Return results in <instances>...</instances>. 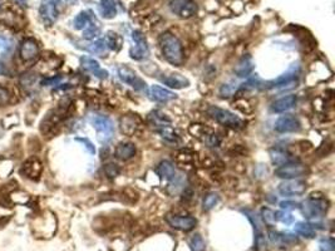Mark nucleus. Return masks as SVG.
<instances>
[{
    "mask_svg": "<svg viewBox=\"0 0 335 251\" xmlns=\"http://www.w3.org/2000/svg\"><path fill=\"white\" fill-rule=\"evenodd\" d=\"M158 43H160L163 57L170 64L175 67H181L183 64V47L177 37L173 35L170 31H165L158 38Z\"/></svg>",
    "mask_w": 335,
    "mask_h": 251,
    "instance_id": "nucleus-1",
    "label": "nucleus"
},
{
    "mask_svg": "<svg viewBox=\"0 0 335 251\" xmlns=\"http://www.w3.org/2000/svg\"><path fill=\"white\" fill-rule=\"evenodd\" d=\"M329 208V202L325 197L315 196L311 194L309 199L305 200L302 205V212L308 220H316L323 218Z\"/></svg>",
    "mask_w": 335,
    "mask_h": 251,
    "instance_id": "nucleus-2",
    "label": "nucleus"
},
{
    "mask_svg": "<svg viewBox=\"0 0 335 251\" xmlns=\"http://www.w3.org/2000/svg\"><path fill=\"white\" fill-rule=\"evenodd\" d=\"M207 115L217 123H220V125L225 127H229V128L241 129L244 128L245 126V122L239 116L230 112V111L217 107V105H210V107L207 108Z\"/></svg>",
    "mask_w": 335,
    "mask_h": 251,
    "instance_id": "nucleus-3",
    "label": "nucleus"
},
{
    "mask_svg": "<svg viewBox=\"0 0 335 251\" xmlns=\"http://www.w3.org/2000/svg\"><path fill=\"white\" fill-rule=\"evenodd\" d=\"M91 122L92 125H93L94 129L97 131L99 141L105 144V142L112 139L113 134H115V123L112 122V120H110L109 117L96 115L91 118Z\"/></svg>",
    "mask_w": 335,
    "mask_h": 251,
    "instance_id": "nucleus-4",
    "label": "nucleus"
},
{
    "mask_svg": "<svg viewBox=\"0 0 335 251\" xmlns=\"http://www.w3.org/2000/svg\"><path fill=\"white\" fill-rule=\"evenodd\" d=\"M168 8L172 14L182 19H190L199 12V5L195 0H170Z\"/></svg>",
    "mask_w": 335,
    "mask_h": 251,
    "instance_id": "nucleus-5",
    "label": "nucleus"
},
{
    "mask_svg": "<svg viewBox=\"0 0 335 251\" xmlns=\"http://www.w3.org/2000/svg\"><path fill=\"white\" fill-rule=\"evenodd\" d=\"M117 73L118 77H120L121 81L123 83L128 84L129 87H132L133 89L138 92H147L148 88H147V84L143 79L141 78L136 72H134L132 68H129L128 65H120L117 68Z\"/></svg>",
    "mask_w": 335,
    "mask_h": 251,
    "instance_id": "nucleus-6",
    "label": "nucleus"
},
{
    "mask_svg": "<svg viewBox=\"0 0 335 251\" xmlns=\"http://www.w3.org/2000/svg\"><path fill=\"white\" fill-rule=\"evenodd\" d=\"M308 172H309V170H308L307 166L295 161V162L286 163V165H283L276 168L275 176L284 180H297L307 175Z\"/></svg>",
    "mask_w": 335,
    "mask_h": 251,
    "instance_id": "nucleus-7",
    "label": "nucleus"
},
{
    "mask_svg": "<svg viewBox=\"0 0 335 251\" xmlns=\"http://www.w3.org/2000/svg\"><path fill=\"white\" fill-rule=\"evenodd\" d=\"M132 41H133V47L129 50V55H131L132 59L141 60L148 57V43H147L146 41V37H144L141 31H132Z\"/></svg>",
    "mask_w": 335,
    "mask_h": 251,
    "instance_id": "nucleus-8",
    "label": "nucleus"
},
{
    "mask_svg": "<svg viewBox=\"0 0 335 251\" xmlns=\"http://www.w3.org/2000/svg\"><path fill=\"white\" fill-rule=\"evenodd\" d=\"M62 0H43L39 8V15L46 25L51 26L58 19L59 4Z\"/></svg>",
    "mask_w": 335,
    "mask_h": 251,
    "instance_id": "nucleus-9",
    "label": "nucleus"
},
{
    "mask_svg": "<svg viewBox=\"0 0 335 251\" xmlns=\"http://www.w3.org/2000/svg\"><path fill=\"white\" fill-rule=\"evenodd\" d=\"M143 127V122H142L141 117L134 113H127L123 115L120 118V129L123 134L126 136H134V134L139 133Z\"/></svg>",
    "mask_w": 335,
    "mask_h": 251,
    "instance_id": "nucleus-10",
    "label": "nucleus"
},
{
    "mask_svg": "<svg viewBox=\"0 0 335 251\" xmlns=\"http://www.w3.org/2000/svg\"><path fill=\"white\" fill-rule=\"evenodd\" d=\"M166 223L172 229L184 232L191 231L197 225V220L192 216H182L176 215V213H167L166 215Z\"/></svg>",
    "mask_w": 335,
    "mask_h": 251,
    "instance_id": "nucleus-11",
    "label": "nucleus"
},
{
    "mask_svg": "<svg viewBox=\"0 0 335 251\" xmlns=\"http://www.w3.org/2000/svg\"><path fill=\"white\" fill-rule=\"evenodd\" d=\"M19 57L23 63H34L39 58V46L34 39L26 38L20 43Z\"/></svg>",
    "mask_w": 335,
    "mask_h": 251,
    "instance_id": "nucleus-12",
    "label": "nucleus"
},
{
    "mask_svg": "<svg viewBox=\"0 0 335 251\" xmlns=\"http://www.w3.org/2000/svg\"><path fill=\"white\" fill-rule=\"evenodd\" d=\"M278 191L283 196H300L307 191V184L300 180H286L279 185Z\"/></svg>",
    "mask_w": 335,
    "mask_h": 251,
    "instance_id": "nucleus-13",
    "label": "nucleus"
},
{
    "mask_svg": "<svg viewBox=\"0 0 335 251\" xmlns=\"http://www.w3.org/2000/svg\"><path fill=\"white\" fill-rule=\"evenodd\" d=\"M300 128H302V123L292 115L281 116L274 126V129L279 133H292V132L300 131Z\"/></svg>",
    "mask_w": 335,
    "mask_h": 251,
    "instance_id": "nucleus-14",
    "label": "nucleus"
},
{
    "mask_svg": "<svg viewBox=\"0 0 335 251\" xmlns=\"http://www.w3.org/2000/svg\"><path fill=\"white\" fill-rule=\"evenodd\" d=\"M81 65L84 70H87V72H89L91 75L97 77V78H99V79L108 78L107 70L103 69V68H101L99 63L97 62L96 59H93V58L84 55V57L81 58Z\"/></svg>",
    "mask_w": 335,
    "mask_h": 251,
    "instance_id": "nucleus-15",
    "label": "nucleus"
},
{
    "mask_svg": "<svg viewBox=\"0 0 335 251\" xmlns=\"http://www.w3.org/2000/svg\"><path fill=\"white\" fill-rule=\"evenodd\" d=\"M148 93V97L155 102H160V103H166L170 102V100L176 99L177 98V94L171 92L170 89H166L161 86H151L147 91Z\"/></svg>",
    "mask_w": 335,
    "mask_h": 251,
    "instance_id": "nucleus-16",
    "label": "nucleus"
},
{
    "mask_svg": "<svg viewBox=\"0 0 335 251\" xmlns=\"http://www.w3.org/2000/svg\"><path fill=\"white\" fill-rule=\"evenodd\" d=\"M269 155H270V160L271 162H273V165L278 166V167L286 165V163L297 161L291 153L287 152L286 150L280 149V147H274V149H271L269 151Z\"/></svg>",
    "mask_w": 335,
    "mask_h": 251,
    "instance_id": "nucleus-17",
    "label": "nucleus"
},
{
    "mask_svg": "<svg viewBox=\"0 0 335 251\" xmlns=\"http://www.w3.org/2000/svg\"><path fill=\"white\" fill-rule=\"evenodd\" d=\"M297 75H299V69L297 67L295 68V65L292 68H290L286 73L281 75L280 77H278L274 81H270L266 83V88H278V87H284L287 86V84L294 83L295 79L297 78Z\"/></svg>",
    "mask_w": 335,
    "mask_h": 251,
    "instance_id": "nucleus-18",
    "label": "nucleus"
},
{
    "mask_svg": "<svg viewBox=\"0 0 335 251\" xmlns=\"http://www.w3.org/2000/svg\"><path fill=\"white\" fill-rule=\"evenodd\" d=\"M160 81L162 82L165 86L170 87V88L182 89L190 86V81L186 77L178 75V73H170V75H162V77H158Z\"/></svg>",
    "mask_w": 335,
    "mask_h": 251,
    "instance_id": "nucleus-19",
    "label": "nucleus"
},
{
    "mask_svg": "<svg viewBox=\"0 0 335 251\" xmlns=\"http://www.w3.org/2000/svg\"><path fill=\"white\" fill-rule=\"evenodd\" d=\"M42 170H43V166H42L41 161H39L38 158H30V160L24 162L20 172L25 177H28V178L36 180L41 176Z\"/></svg>",
    "mask_w": 335,
    "mask_h": 251,
    "instance_id": "nucleus-20",
    "label": "nucleus"
},
{
    "mask_svg": "<svg viewBox=\"0 0 335 251\" xmlns=\"http://www.w3.org/2000/svg\"><path fill=\"white\" fill-rule=\"evenodd\" d=\"M296 96H294V94H287V96L276 99L275 102L271 104V111L275 113H284L286 112V111L294 108L295 105H296Z\"/></svg>",
    "mask_w": 335,
    "mask_h": 251,
    "instance_id": "nucleus-21",
    "label": "nucleus"
},
{
    "mask_svg": "<svg viewBox=\"0 0 335 251\" xmlns=\"http://www.w3.org/2000/svg\"><path fill=\"white\" fill-rule=\"evenodd\" d=\"M147 123L152 127V128L160 129L165 126H170L172 123L171 118L168 117L166 113L161 112V111H152L148 116H147Z\"/></svg>",
    "mask_w": 335,
    "mask_h": 251,
    "instance_id": "nucleus-22",
    "label": "nucleus"
},
{
    "mask_svg": "<svg viewBox=\"0 0 335 251\" xmlns=\"http://www.w3.org/2000/svg\"><path fill=\"white\" fill-rule=\"evenodd\" d=\"M137 153V149L134 144L131 142H121L117 145L115 150V157L121 161H128L133 158Z\"/></svg>",
    "mask_w": 335,
    "mask_h": 251,
    "instance_id": "nucleus-23",
    "label": "nucleus"
},
{
    "mask_svg": "<svg viewBox=\"0 0 335 251\" xmlns=\"http://www.w3.org/2000/svg\"><path fill=\"white\" fill-rule=\"evenodd\" d=\"M254 69H255V63L254 60H252V58L250 57V55H245V57H242L241 59L239 60V63H237L236 67H235L234 72L237 77L244 78V77L251 75Z\"/></svg>",
    "mask_w": 335,
    "mask_h": 251,
    "instance_id": "nucleus-24",
    "label": "nucleus"
},
{
    "mask_svg": "<svg viewBox=\"0 0 335 251\" xmlns=\"http://www.w3.org/2000/svg\"><path fill=\"white\" fill-rule=\"evenodd\" d=\"M156 172L161 178H165L167 181H173V180L177 178V172H176V168L170 161H161L160 163L156 167Z\"/></svg>",
    "mask_w": 335,
    "mask_h": 251,
    "instance_id": "nucleus-25",
    "label": "nucleus"
},
{
    "mask_svg": "<svg viewBox=\"0 0 335 251\" xmlns=\"http://www.w3.org/2000/svg\"><path fill=\"white\" fill-rule=\"evenodd\" d=\"M318 225H314V224H308V223H297L294 226V231L297 235L303 237H307V239H311V237L315 236L316 234V227Z\"/></svg>",
    "mask_w": 335,
    "mask_h": 251,
    "instance_id": "nucleus-26",
    "label": "nucleus"
},
{
    "mask_svg": "<svg viewBox=\"0 0 335 251\" xmlns=\"http://www.w3.org/2000/svg\"><path fill=\"white\" fill-rule=\"evenodd\" d=\"M156 132H157V133L160 134V136L162 137L165 141L170 142V144H175L176 145V144H180V142H181L180 136H178L177 132L173 129V127L171 125L162 127V128L157 129Z\"/></svg>",
    "mask_w": 335,
    "mask_h": 251,
    "instance_id": "nucleus-27",
    "label": "nucleus"
},
{
    "mask_svg": "<svg viewBox=\"0 0 335 251\" xmlns=\"http://www.w3.org/2000/svg\"><path fill=\"white\" fill-rule=\"evenodd\" d=\"M99 7L105 19H112L117 15V5L115 0H99Z\"/></svg>",
    "mask_w": 335,
    "mask_h": 251,
    "instance_id": "nucleus-28",
    "label": "nucleus"
},
{
    "mask_svg": "<svg viewBox=\"0 0 335 251\" xmlns=\"http://www.w3.org/2000/svg\"><path fill=\"white\" fill-rule=\"evenodd\" d=\"M104 42L105 44H107V48L115 50V52H118V50L122 48V37H121L120 34L115 33V31H108V33L105 34Z\"/></svg>",
    "mask_w": 335,
    "mask_h": 251,
    "instance_id": "nucleus-29",
    "label": "nucleus"
},
{
    "mask_svg": "<svg viewBox=\"0 0 335 251\" xmlns=\"http://www.w3.org/2000/svg\"><path fill=\"white\" fill-rule=\"evenodd\" d=\"M91 23H93L92 22V13L88 12V10L81 12L77 17L75 18V20H73V25H75V28L78 29V30H82V29L84 30Z\"/></svg>",
    "mask_w": 335,
    "mask_h": 251,
    "instance_id": "nucleus-30",
    "label": "nucleus"
},
{
    "mask_svg": "<svg viewBox=\"0 0 335 251\" xmlns=\"http://www.w3.org/2000/svg\"><path fill=\"white\" fill-rule=\"evenodd\" d=\"M84 50H87V52L92 53V54H97V55H102L103 57V54H105V52H107V44H105L104 39H98V41H94L92 42V43L87 44L86 47H82Z\"/></svg>",
    "mask_w": 335,
    "mask_h": 251,
    "instance_id": "nucleus-31",
    "label": "nucleus"
},
{
    "mask_svg": "<svg viewBox=\"0 0 335 251\" xmlns=\"http://www.w3.org/2000/svg\"><path fill=\"white\" fill-rule=\"evenodd\" d=\"M269 239L273 244L279 245V246H284V245L290 244V242H294L295 239L291 237V235H285V234H280V232H275V231H270L269 232Z\"/></svg>",
    "mask_w": 335,
    "mask_h": 251,
    "instance_id": "nucleus-32",
    "label": "nucleus"
},
{
    "mask_svg": "<svg viewBox=\"0 0 335 251\" xmlns=\"http://www.w3.org/2000/svg\"><path fill=\"white\" fill-rule=\"evenodd\" d=\"M232 105H234L239 112H241L242 115H251V113L255 111V107L254 104H252V102L247 98H237Z\"/></svg>",
    "mask_w": 335,
    "mask_h": 251,
    "instance_id": "nucleus-33",
    "label": "nucleus"
},
{
    "mask_svg": "<svg viewBox=\"0 0 335 251\" xmlns=\"http://www.w3.org/2000/svg\"><path fill=\"white\" fill-rule=\"evenodd\" d=\"M195 158H196V155L189 150H182L176 155L177 162L183 166H194Z\"/></svg>",
    "mask_w": 335,
    "mask_h": 251,
    "instance_id": "nucleus-34",
    "label": "nucleus"
},
{
    "mask_svg": "<svg viewBox=\"0 0 335 251\" xmlns=\"http://www.w3.org/2000/svg\"><path fill=\"white\" fill-rule=\"evenodd\" d=\"M190 133L192 134L194 137H196V138H206L208 136V133H210V128H207L205 125H201V123H192L191 126H190L189 128Z\"/></svg>",
    "mask_w": 335,
    "mask_h": 251,
    "instance_id": "nucleus-35",
    "label": "nucleus"
},
{
    "mask_svg": "<svg viewBox=\"0 0 335 251\" xmlns=\"http://www.w3.org/2000/svg\"><path fill=\"white\" fill-rule=\"evenodd\" d=\"M218 201H220V196H218L217 194H215V192H210V194H207L206 196H205L204 202H202V208H204V211L212 210V208L217 205Z\"/></svg>",
    "mask_w": 335,
    "mask_h": 251,
    "instance_id": "nucleus-36",
    "label": "nucleus"
},
{
    "mask_svg": "<svg viewBox=\"0 0 335 251\" xmlns=\"http://www.w3.org/2000/svg\"><path fill=\"white\" fill-rule=\"evenodd\" d=\"M99 34H101V28H99L97 24H94V23H91V24L84 29L83 37L84 39H87V41H93V39L97 38Z\"/></svg>",
    "mask_w": 335,
    "mask_h": 251,
    "instance_id": "nucleus-37",
    "label": "nucleus"
},
{
    "mask_svg": "<svg viewBox=\"0 0 335 251\" xmlns=\"http://www.w3.org/2000/svg\"><path fill=\"white\" fill-rule=\"evenodd\" d=\"M189 244H190V246H191V249L194 251H204L205 247H206V246H205L204 239H202L201 235H199V234L194 235V236L190 239Z\"/></svg>",
    "mask_w": 335,
    "mask_h": 251,
    "instance_id": "nucleus-38",
    "label": "nucleus"
},
{
    "mask_svg": "<svg viewBox=\"0 0 335 251\" xmlns=\"http://www.w3.org/2000/svg\"><path fill=\"white\" fill-rule=\"evenodd\" d=\"M237 91V84L235 82H229V83H225L221 86L220 88V96L221 97H231L234 96L235 92Z\"/></svg>",
    "mask_w": 335,
    "mask_h": 251,
    "instance_id": "nucleus-39",
    "label": "nucleus"
},
{
    "mask_svg": "<svg viewBox=\"0 0 335 251\" xmlns=\"http://www.w3.org/2000/svg\"><path fill=\"white\" fill-rule=\"evenodd\" d=\"M275 221H280L281 224H285V225H291L294 223V216L291 213L286 212V211H276Z\"/></svg>",
    "mask_w": 335,
    "mask_h": 251,
    "instance_id": "nucleus-40",
    "label": "nucleus"
},
{
    "mask_svg": "<svg viewBox=\"0 0 335 251\" xmlns=\"http://www.w3.org/2000/svg\"><path fill=\"white\" fill-rule=\"evenodd\" d=\"M103 171H104L105 176L110 180L116 178V177L121 173V168L118 167L116 163H107V165H104Z\"/></svg>",
    "mask_w": 335,
    "mask_h": 251,
    "instance_id": "nucleus-41",
    "label": "nucleus"
},
{
    "mask_svg": "<svg viewBox=\"0 0 335 251\" xmlns=\"http://www.w3.org/2000/svg\"><path fill=\"white\" fill-rule=\"evenodd\" d=\"M261 216H263V220L265 221L268 225H274L275 224V212H274L271 208L264 207L261 210Z\"/></svg>",
    "mask_w": 335,
    "mask_h": 251,
    "instance_id": "nucleus-42",
    "label": "nucleus"
},
{
    "mask_svg": "<svg viewBox=\"0 0 335 251\" xmlns=\"http://www.w3.org/2000/svg\"><path fill=\"white\" fill-rule=\"evenodd\" d=\"M206 144L210 147H220L221 145V137L218 136L217 133H213V132H210L208 136L205 138Z\"/></svg>",
    "mask_w": 335,
    "mask_h": 251,
    "instance_id": "nucleus-43",
    "label": "nucleus"
},
{
    "mask_svg": "<svg viewBox=\"0 0 335 251\" xmlns=\"http://www.w3.org/2000/svg\"><path fill=\"white\" fill-rule=\"evenodd\" d=\"M319 249L320 251H334L335 249V242L331 237L328 239H323L319 242Z\"/></svg>",
    "mask_w": 335,
    "mask_h": 251,
    "instance_id": "nucleus-44",
    "label": "nucleus"
},
{
    "mask_svg": "<svg viewBox=\"0 0 335 251\" xmlns=\"http://www.w3.org/2000/svg\"><path fill=\"white\" fill-rule=\"evenodd\" d=\"M10 98H12V96H10V92L8 91L5 87H3L2 84H0V105L9 104Z\"/></svg>",
    "mask_w": 335,
    "mask_h": 251,
    "instance_id": "nucleus-45",
    "label": "nucleus"
},
{
    "mask_svg": "<svg viewBox=\"0 0 335 251\" xmlns=\"http://www.w3.org/2000/svg\"><path fill=\"white\" fill-rule=\"evenodd\" d=\"M62 81V77L60 76H55V77H51V78H44L43 81L41 82V84L43 87H49V86H58V83Z\"/></svg>",
    "mask_w": 335,
    "mask_h": 251,
    "instance_id": "nucleus-46",
    "label": "nucleus"
},
{
    "mask_svg": "<svg viewBox=\"0 0 335 251\" xmlns=\"http://www.w3.org/2000/svg\"><path fill=\"white\" fill-rule=\"evenodd\" d=\"M34 82H35V75H29L28 73V75H23L22 78H20V83L24 88L33 86Z\"/></svg>",
    "mask_w": 335,
    "mask_h": 251,
    "instance_id": "nucleus-47",
    "label": "nucleus"
},
{
    "mask_svg": "<svg viewBox=\"0 0 335 251\" xmlns=\"http://www.w3.org/2000/svg\"><path fill=\"white\" fill-rule=\"evenodd\" d=\"M76 141H78V142H81V144H83L84 145V147H86V150L88 151L89 153H91V155H94V153H96V147L93 146V144H92L91 141H89L88 138H76Z\"/></svg>",
    "mask_w": 335,
    "mask_h": 251,
    "instance_id": "nucleus-48",
    "label": "nucleus"
},
{
    "mask_svg": "<svg viewBox=\"0 0 335 251\" xmlns=\"http://www.w3.org/2000/svg\"><path fill=\"white\" fill-rule=\"evenodd\" d=\"M12 49V42L5 37L0 35V52H9Z\"/></svg>",
    "mask_w": 335,
    "mask_h": 251,
    "instance_id": "nucleus-49",
    "label": "nucleus"
},
{
    "mask_svg": "<svg viewBox=\"0 0 335 251\" xmlns=\"http://www.w3.org/2000/svg\"><path fill=\"white\" fill-rule=\"evenodd\" d=\"M280 207L283 208V210H294V208H297L300 207V205L297 202H294V201H283V202L280 203Z\"/></svg>",
    "mask_w": 335,
    "mask_h": 251,
    "instance_id": "nucleus-50",
    "label": "nucleus"
},
{
    "mask_svg": "<svg viewBox=\"0 0 335 251\" xmlns=\"http://www.w3.org/2000/svg\"><path fill=\"white\" fill-rule=\"evenodd\" d=\"M13 2H14L15 4L20 5V7H26V4H28V3H26V0H13Z\"/></svg>",
    "mask_w": 335,
    "mask_h": 251,
    "instance_id": "nucleus-51",
    "label": "nucleus"
},
{
    "mask_svg": "<svg viewBox=\"0 0 335 251\" xmlns=\"http://www.w3.org/2000/svg\"><path fill=\"white\" fill-rule=\"evenodd\" d=\"M7 73V68H5V64L3 62H0V76L5 75Z\"/></svg>",
    "mask_w": 335,
    "mask_h": 251,
    "instance_id": "nucleus-52",
    "label": "nucleus"
},
{
    "mask_svg": "<svg viewBox=\"0 0 335 251\" xmlns=\"http://www.w3.org/2000/svg\"><path fill=\"white\" fill-rule=\"evenodd\" d=\"M0 3H2V2H0Z\"/></svg>",
    "mask_w": 335,
    "mask_h": 251,
    "instance_id": "nucleus-53",
    "label": "nucleus"
}]
</instances>
